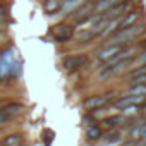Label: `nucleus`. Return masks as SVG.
I'll list each match as a JSON object with an SVG mask.
<instances>
[{
  "label": "nucleus",
  "mask_w": 146,
  "mask_h": 146,
  "mask_svg": "<svg viewBox=\"0 0 146 146\" xmlns=\"http://www.w3.org/2000/svg\"><path fill=\"white\" fill-rule=\"evenodd\" d=\"M23 74V60L14 45H7L0 50V81L19 79Z\"/></svg>",
  "instance_id": "1"
},
{
  "label": "nucleus",
  "mask_w": 146,
  "mask_h": 146,
  "mask_svg": "<svg viewBox=\"0 0 146 146\" xmlns=\"http://www.w3.org/2000/svg\"><path fill=\"white\" fill-rule=\"evenodd\" d=\"M74 35H76V24L67 19H62V21L52 24L48 29V36L52 38V41L58 43V45H65V43L72 41Z\"/></svg>",
  "instance_id": "2"
},
{
  "label": "nucleus",
  "mask_w": 146,
  "mask_h": 146,
  "mask_svg": "<svg viewBox=\"0 0 146 146\" xmlns=\"http://www.w3.org/2000/svg\"><path fill=\"white\" fill-rule=\"evenodd\" d=\"M90 64V55L84 52L79 53H67L62 57L60 60V67L67 72V74H74V72L83 70L86 65Z\"/></svg>",
  "instance_id": "3"
},
{
  "label": "nucleus",
  "mask_w": 146,
  "mask_h": 146,
  "mask_svg": "<svg viewBox=\"0 0 146 146\" xmlns=\"http://www.w3.org/2000/svg\"><path fill=\"white\" fill-rule=\"evenodd\" d=\"M115 93L112 91H105V93H93L90 96H86L83 102H81V107L86 110V112H95L98 108H103L107 105H112L115 102Z\"/></svg>",
  "instance_id": "4"
},
{
  "label": "nucleus",
  "mask_w": 146,
  "mask_h": 146,
  "mask_svg": "<svg viewBox=\"0 0 146 146\" xmlns=\"http://www.w3.org/2000/svg\"><path fill=\"white\" fill-rule=\"evenodd\" d=\"M143 21H146V9H144V5L132 7L124 16H120V19H119V31L127 29L131 26H136V24H139Z\"/></svg>",
  "instance_id": "5"
},
{
  "label": "nucleus",
  "mask_w": 146,
  "mask_h": 146,
  "mask_svg": "<svg viewBox=\"0 0 146 146\" xmlns=\"http://www.w3.org/2000/svg\"><path fill=\"white\" fill-rule=\"evenodd\" d=\"M124 46H125V45H100V46H96V50H95V60H96L100 65H105V64H108L119 52H122Z\"/></svg>",
  "instance_id": "6"
},
{
  "label": "nucleus",
  "mask_w": 146,
  "mask_h": 146,
  "mask_svg": "<svg viewBox=\"0 0 146 146\" xmlns=\"http://www.w3.org/2000/svg\"><path fill=\"white\" fill-rule=\"evenodd\" d=\"M146 102V96H141V95H120V96H117L115 98V102L112 103L115 108H124V107H139L141 103H144Z\"/></svg>",
  "instance_id": "7"
},
{
  "label": "nucleus",
  "mask_w": 146,
  "mask_h": 146,
  "mask_svg": "<svg viewBox=\"0 0 146 146\" xmlns=\"http://www.w3.org/2000/svg\"><path fill=\"white\" fill-rule=\"evenodd\" d=\"M125 119L127 117H124L122 113L117 112V113H112V115L102 119L100 125H102V129H107V131H110V129H122V125L125 124Z\"/></svg>",
  "instance_id": "8"
},
{
  "label": "nucleus",
  "mask_w": 146,
  "mask_h": 146,
  "mask_svg": "<svg viewBox=\"0 0 146 146\" xmlns=\"http://www.w3.org/2000/svg\"><path fill=\"white\" fill-rule=\"evenodd\" d=\"M100 143H105L108 146H119L120 143H124V131L122 129H110V131L103 132Z\"/></svg>",
  "instance_id": "9"
},
{
  "label": "nucleus",
  "mask_w": 146,
  "mask_h": 146,
  "mask_svg": "<svg viewBox=\"0 0 146 146\" xmlns=\"http://www.w3.org/2000/svg\"><path fill=\"white\" fill-rule=\"evenodd\" d=\"M84 2H86V0H64L58 16H62V17H69L74 11H78Z\"/></svg>",
  "instance_id": "10"
},
{
  "label": "nucleus",
  "mask_w": 146,
  "mask_h": 146,
  "mask_svg": "<svg viewBox=\"0 0 146 146\" xmlns=\"http://www.w3.org/2000/svg\"><path fill=\"white\" fill-rule=\"evenodd\" d=\"M141 127H143V120H139V122H136V124H132L129 129H125V134H124V141H127V143H137V141H141Z\"/></svg>",
  "instance_id": "11"
},
{
  "label": "nucleus",
  "mask_w": 146,
  "mask_h": 146,
  "mask_svg": "<svg viewBox=\"0 0 146 146\" xmlns=\"http://www.w3.org/2000/svg\"><path fill=\"white\" fill-rule=\"evenodd\" d=\"M23 141H24V134L21 131H16V132H9V134L2 136L0 146H19Z\"/></svg>",
  "instance_id": "12"
},
{
  "label": "nucleus",
  "mask_w": 146,
  "mask_h": 146,
  "mask_svg": "<svg viewBox=\"0 0 146 146\" xmlns=\"http://www.w3.org/2000/svg\"><path fill=\"white\" fill-rule=\"evenodd\" d=\"M98 40V33L93 31V29H76V35H74V40L72 41H78V43H90V41H95Z\"/></svg>",
  "instance_id": "13"
},
{
  "label": "nucleus",
  "mask_w": 146,
  "mask_h": 146,
  "mask_svg": "<svg viewBox=\"0 0 146 146\" xmlns=\"http://www.w3.org/2000/svg\"><path fill=\"white\" fill-rule=\"evenodd\" d=\"M62 2L64 0H43L41 2V9L45 12V16H57L60 12V7H62Z\"/></svg>",
  "instance_id": "14"
},
{
  "label": "nucleus",
  "mask_w": 146,
  "mask_h": 146,
  "mask_svg": "<svg viewBox=\"0 0 146 146\" xmlns=\"http://www.w3.org/2000/svg\"><path fill=\"white\" fill-rule=\"evenodd\" d=\"M103 132H105V131L102 129V125H100V122H98L96 125L86 127V131H84V137H86V141H88V143H100V139H102Z\"/></svg>",
  "instance_id": "15"
},
{
  "label": "nucleus",
  "mask_w": 146,
  "mask_h": 146,
  "mask_svg": "<svg viewBox=\"0 0 146 146\" xmlns=\"http://www.w3.org/2000/svg\"><path fill=\"white\" fill-rule=\"evenodd\" d=\"M2 110H5L12 119L16 117V115H19V113H23V110H24V105L23 103H19V102H9V103H5L4 107H2Z\"/></svg>",
  "instance_id": "16"
},
{
  "label": "nucleus",
  "mask_w": 146,
  "mask_h": 146,
  "mask_svg": "<svg viewBox=\"0 0 146 146\" xmlns=\"http://www.w3.org/2000/svg\"><path fill=\"white\" fill-rule=\"evenodd\" d=\"M81 122H83V125L91 127V125H96V124H98V119H96L91 112H84L83 117H81Z\"/></svg>",
  "instance_id": "17"
},
{
  "label": "nucleus",
  "mask_w": 146,
  "mask_h": 146,
  "mask_svg": "<svg viewBox=\"0 0 146 146\" xmlns=\"http://www.w3.org/2000/svg\"><path fill=\"white\" fill-rule=\"evenodd\" d=\"M119 113H122L124 117H136V115H139L141 113V110H139V107H124V108H120L119 110Z\"/></svg>",
  "instance_id": "18"
},
{
  "label": "nucleus",
  "mask_w": 146,
  "mask_h": 146,
  "mask_svg": "<svg viewBox=\"0 0 146 146\" xmlns=\"http://www.w3.org/2000/svg\"><path fill=\"white\" fill-rule=\"evenodd\" d=\"M41 137H43V141H45V146H50V143L55 139V132H53L52 129L45 127V129L41 131Z\"/></svg>",
  "instance_id": "19"
},
{
  "label": "nucleus",
  "mask_w": 146,
  "mask_h": 146,
  "mask_svg": "<svg viewBox=\"0 0 146 146\" xmlns=\"http://www.w3.org/2000/svg\"><path fill=\"white\" fill-rule=\"evenodd\" d=\"M131 84H146V72H144V74H141V76H136V78L127 79V86H131Z\"/></svg>",
  "instance_id": "20"
},
{
  "label": "nucleus",
  "mask_w": 146,
  "mask_h": 146,
  "mask_svg": "<svg viewBox=\"0 0 146 146\" xmlns=\"http://www.w3.org/2000/svg\"><path fill=\"white\" fill-rule=\"evenodd\" d=\"M9 19V5L5 2H0V23Z\"/></svg>",
  "instance_id": "21"
},
{
  "label": "nucleus",
  "mask_w": 146,
  "mask_h": 146,
  "mask_svg": "<svg viewBox=\"0 0 146 146\" xmlns=\"http://www.w3.org/2000/svg\"><path fill=\"white\" fill-rule=\"evenodd\" d=\"M144 64H146V48H144V50H141V52L137 53V57L134 58L132 67H136V65H144Z\"/></svg>",
  "instance_id": "22"
},
{
  "label": "nucleus",
  "mask_w": 146,
  "mask_h": 146,
  "mask_svg": "<svg viewBox=\"0 0 146 146\" xmlns=\"http://www.w3.org/2000/svg\"><path fill=\"white\" fill-rule=\"evenodd\" d=\"M141 141L146 143V120H143V127H141Z\"/></svg>",
  "instance_id": "23"
},
{
  "label": "nucleus",
  "mask_w": 146,
  "mask_h": 146,
  "mask_svg": "<svg viewBox=\"0 0 146 146\" xmlns=\"http://www.w3.org/2000/svg\"><path fill=\"white\" fill-rule=\"evenodd\" d=\"M119 146H132V143H127V141H124V143H120Z\"/></svg>",
  "instance_id": "24"
},
{
  "label": "nucleus",
  "mask_w": 146,
  "mask_h": 146,
  "mask_svg": "<svg viewBox=\"0 0 146 146\" xmlns=\"http://www.w3.org/2000/svg\"><path fill=\"white\" fill-rule=\"evenodd\" d=\"M5 36H7V35H5V33H0V43H2V41H4V40H5Z\"/></svg>",
  "instance_id": "25"
},
{
  "label": "nucleus",
  "mask_w": 146,
  "mask_h": 146,
  "mask_svg": "<svg viewBox=\"0 0 146 146\" xmlns=\"http://www.w3.org/2000/svg\"><path fill=\"white\" fill-rule=\"evenodd\" d=\"M19 146H31V144H29V143H26V141H23V143H21Z\"/></svg>",
  "instance_id": "26"
},
{
  "label": "nucleus",
  "mask_w": 146,
  "mask_h": 146,
  "mask_svg": "<svg viewBox=\"0 0 146 146\" xmlns=\"http://www.w3.org/2000/svg\"><path fill=\"white\" fill-rule=\"evenodd\" d=\"M0 139H2V136H0Z\"/></svg>",
  "instance_id": "27"
}]
</instances>
